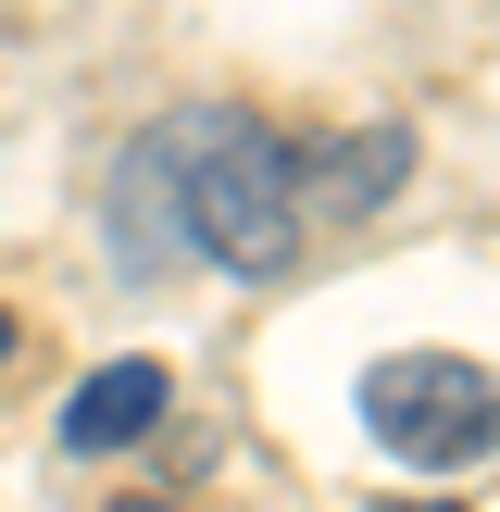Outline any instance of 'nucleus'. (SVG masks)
<instances>
[{
	"label": "nucleus",
	"instance_id": "nucleus-5",
	"mask_svg": "<svg viewBox=\"0 0 500 512\" xmlns=\"http://www.w3.org/2000/svg\"><path fill=\"white\" fill-rule=\"evenodd\" d=\"M163 400H175V375L150 363V350H125V363H100L88 388L63 400V450L75 463H113V450H138L150 425H163Z\"/></svg>",
	"mask_w": 500,
	"mask_h": 512
},
{
	"label": "nucleus",
	"instance_id": "nucleus-2",
	"mask_svg": "<svg viewBox=\"0 0 500 512\" xmlns=\"http://www.w3.org/2000/svg\"><path fill=\"white\" fill-rule=\"evenodd\" d=\"M363 438L413 475H475L500 450V363H463V350L363 363Z\"/></svg>",
	"mask_w": 500,
	"mask_h": 512
},
{
	"label": "nucleus",
	"instance_id": "nucleus-4",
	"mask_svg": "<svg viewBox=\"0 0 500 512\" xmlns=\"http://www.w3.org/2000/svg\"><path fill=\"white\" fill-rule=\"evenodd\" d=\"M288 188H300V213H338V225L388 213V200L413 188V125H363V138L288 150Z\"/></svg>",
	"mask_w": 500,
	"mask_h": 512
},
{
	"label": "nucleus",
	"instance_id": "nucleus-3",
	"mask_svg": "<svg viewBox=\"0 0 500 512\" xmlns=\"http://www.w3.org/2000/svg\"><path fill=\"white\" fill-rule=\"evenodd\" d=\"M113 263L125 275H188V213H175V163H163V125L113 150Z\"/></svg>",
	"mask_w": 500,
	"mask_h": 512
},
{
	"label": "nucleus",
	"instance_id": "nucleus-6",
	"mask_svg": "<svg viewBox=\"0 0 500 512\" xmlns=\"http://www.w3.org/2000/svg\"><path fill=\"white\" fill-rule=\"evenodd\" d=\"M0 375H13V313H0Z\"/></svg>",
	"mask_w": 500,
	"mask_h": 512
},
{
	"label": "nucleus",
	"instance_id": "nucleus-1",
	"mask_svg": "<svg viewBox=\"0 0 500 512\" xmlns=\"http://www.w3.org/2000/svg\"><path fill=\"white\" fill-rule=\"evenodd\" d=\"M163 163H175V213H188V250L225 275H288L300 263V188H288V138L238 100H188L163 113Z\"/></svg>",
	"mask_w": 500,
	"mask_h": 512
}]
</instances>
